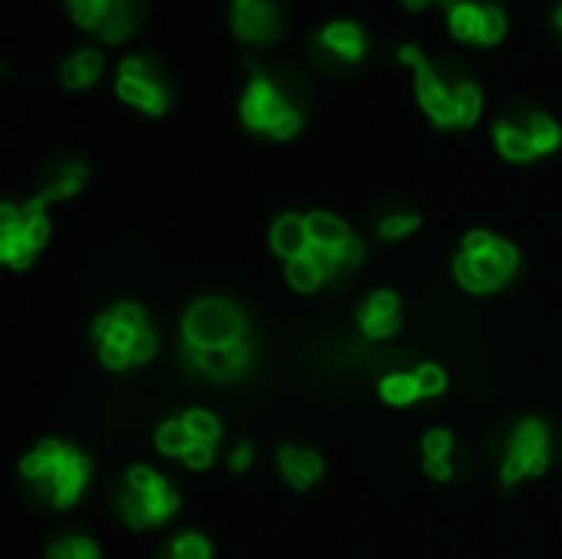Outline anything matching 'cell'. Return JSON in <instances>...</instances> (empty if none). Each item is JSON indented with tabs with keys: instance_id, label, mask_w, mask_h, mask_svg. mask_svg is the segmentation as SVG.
<instances>
[{
	"instance_id": "obj_1",
	"label": "cell",
	"mask_w": 562,
	"mask_h": 559,
	"mask_svg": "<svg viewBox=\"0 0 562 559\" xmlns=\"http://www.w3.org/2000/svg\"><path fill=\"white\" fill-rule=\"evenodd\" d=\"M250 82L240 99V119L247 128L270 138H293L303 128L306 112V82L296 72H270L247 59Z\"/></svg>"
},
{
	"instance_id": "obj_2",
	"label": "cell",
	"mask_w": 562,
	"mask_h": 559,
	"mask_svg": "<svg viewBox=\"0 0 562 559\" xmlns=\"http://www.w3.org/2000/svg\"><path fill=\"white\" fill-rule=\"evenodd\" d=\"M20 481L26 484L33 501L56 507V511H66L89 488L92 461L76 445H66L59 438H43L20 461Z\"/></svg>"
},
{
	"instance_id": "obj_3",
	"label": "cell",
	"mask_w": 562,
	"mask_h": 559,
	"mask_svg": "<svg viewBox=\"0 0 562 559\" xmlns=\"http://www.w3.org/2000/svg\"><path fill=\"white\" fill-rule=\"evenodd\" d=\"M178 491L151 468L135 465L112 484V507L132 530H148L178 514Z\"/></svg>"
},
{
	"instance_id": "obj_4",
	"label": "cell",
	"mask_w": 562,
	"mask_h": 559,
	"mask_svg": "<svg viewBox=\"0 0 562 559\" xmlns=\"http://www.w3.org/2000/svg\"><path fill=\"white\" fill-rule=\"evenodd\" d=\"M398 59L415 69V92L438 128H458V86L468 72L458 63H431L418 46H402Z\"/></svg>"
},
{
	"instance_id": "obj_5",
	"label": "cell",
	"mask_w": 562,
	"mask_h": 559,
	"mask_svg": "<svg viewBox=\"0 0 562 559\" xmlns=\"http://www.w3.org/2000/svg\"><path fill=\"white\" fill-rule=\"evenodd\" d=\"M562 142L560 122L533 105H517L494 122V145L510 161H537L557 152Z\"/></svg>"
},
{
	"instance_id": "obj_6",
	"label": "cell",
	"mask_w": 562,
	"mask_h": 559,
	"mask_svg": "<svg viewBox=\"0 0 562 559\" xmlns=\"http://www.w3.org/2000/svg\"><path fill=\"white\" fill-rule=\"evenodd\" d=\"M553 438L557 432L543 418H520L504 438V488H517L527 478H543L553 465Z\"/></svg>"
},
{
	"instance_id": "obj_7",
	"label": "cell",
	"mask_w": 562,
	"mask_h": 559,
	"mask_svg": "<svg viewBox=\"0 0 562 559\" xmlns=\"http://www.w3.org/2000/svg\"><path fill=\"white\" fill-rule=\"evenodd\" d=\"M49 241L46 204L26 198L23 204H0V260L13 270H26Z\"/></svg>"
},
{
	"instance_id": "obj_8",
	"label": "cell",
	"mask_w": 562,
	"mask_h": 559,
	"mask_svg": "<svg viewBox=\"0 0 562 559\" xmlns=\"http://www.w3.org/2000/svg\"><path fill=\"white\" fill-rule=\"evenodd\" d=\"M181 336L188 349H221L247 339V316L234 300L204 297L188 306L181 320Z\"/></svg>"
},
{
	"instance_id": "obj_9",
	"label": "cell",
	"mask_w": 562,
	"mask_h": 559,
	"mask_svg": "<svg viewBox=\"0 0 562 559\" xmlns=\"http://www.w3.org/2000/svg\"><path fill=\"white\" fill-rule=\"evenodd\" d=\"M520 267V250L510 241H494V247L471 254L461 250L454 257V280L468 290V293H497L501 287H507L514 280Z\"/></svg>"
},
{
	"instance_id": "obj_10",
	"label": "cell",
	"mask_w": 562,
	"mask_h": 559,
	"mask_svg": "<svg viewBox=\"0 0 562 559\" xmlns=\"http://www.w3.org/2000/svg\"><path fill=\"white\" fill-rule=\"evenodd\" d=\"M115 92L122 102L148 112V115H165L171 105V82L161 69L158 59L151 56H128L119 66Z\"/></svg>"
},
{
	"instance_id": "obj_11",
	"label": "cell",
	"mask_w": 562,
	"mask_h": 559,
	"mask_svg": "<svg viewBox=\"0 0 562 559\" xmlns=\"http://www.w3.org/2000/svg\"><path fill=\"white\" fill-rule=\"evenodd\" d=\"M181 362L201 376V379H211V382H234L240 379L250 366H254V343L250 336L240 339V343H231V346H221V349H188L181 353Z\"/></svg>"
},
{
	"instance_id": "obj_12",
	"label": "cell",
	"mask_w": 562,
	"mask_h": 559,
	"mask_svg": "<svg viewBox=\"0 0 562 559\" xmlns=\"http://www.w3.org/2000/svg\"><path fill=\"white\" fill-rule=\"evenodd\" d=\"M231 23L244 43H277L283 33V16L273 0H234Z\"/></svg>"
},
{
	"instance_id": "obj_13",
	"label": "cell",
	"mask_w": 562,
	"mask_h": 559,
	"mask_svg": "<svg viewBox=\"0 0 562 559\" xmlns=\"http://www.w3.org/2000/svg\"><path fill=\"white\" fill-rule=\"evenodd\" d=\"M316 59L329 69L336 66H349V63H359L362 53H366V33L359 23L352 20H336L329 26H323V33L316 36V46H313Z\"/></svg>"
},
{
	"instance_id": "obj_14",
	"label": "cell",
	"mask_w": 562,
	"mask_h": 559,
	"mask_svg": "<svg viewBox=\"0 0 562 559\" xmlns=\"http://www.w3.org/2000/svg\"><path fill=\"white\" fill-rule=\"evenodd\" d=\"M356 323H359L362 336L372 339V343L392 339L402 329V300H398V293L375 290L369 300H362V306L356 313Z\"/></svg>"
},
{
	"instance_id": "obj_15",
	"label": "cell",
	"mask_w": 562,
	"mask_h": 559,
	"mask_svg": "<svg viewBox=\"0 0 562 559\" xmlns=\"http://www.w3.org/2000/svg\"><path fill=\"white\" fill-rule=\"evenodd\" d=\"M138 329H125L115 316H112V310L109 313H102L95 323H92V339H95V349H99V359H102V366L109 369V372H122V369H128L132 366V336H135Z\"/></svg>"
},
{
	"instance_id": "obj_16",
	"label": "cell",
	"mask_w": 562,
	"mask_h": 559,
	"mask_svg": "<svg viewBox=\"0 0 562 559\" xmlns=\"http://www.w3.org/2000/svg\"><path fill=\"white\" fill-rule=\"evenodd\" d=\"M277 465H280V474L283 481L293 488V491H310L323 474H326V461L316 448L310 445H283L277 451Z\"/></svg>"
},
{
	"instance_id": "obj_17",
	"label": "cell",
	"mask_w": 562,
	"mask_h": 559,
	"mask_svg": "<svg viewBox=\"0 0 562 559\" xmlns=\"http://www.w3.org/2000/svg\"><path fill=\"white\" fill-rule=\"evenodd\" d=\"M86 178H89L86 161H79V158H59V161H53V168L46 171V178H43V185H40V191L33 198L49 208L56 201H66V198L79 194L82 185H86Z\"/></svg>"
},
{
	"instance_id": "obj_18",
	"label": "cell",
	"mask_w": 562,
	"mask_h": 559,
	"mask_svg": "<svg viewBox=\"0 0 562 559\" xmlns=\"http://www.w3.org/2000/svg\"><path fill=\"white\" fill-rule=\"evenodd\" d=\"M270 247H273L277 257H283V264H290V260L310 254L313 237H310L306 217H300V214H283V217H277L273 227H270Z\"/></svg>"
},
{
	"instance_id": "obj_19",
	"label": "cell",
	"mask_w": 562,
	"mask_h": 559,
	"mask_svg": "<svg viewBox=\"0 0 562 559\" xmlns=\"http://www.w3.org/2000/svg\"><path fill=\"white\" fill-rule=\"evenodd\" d=\"M448 7V26L464 43H484V23L491 0H438Z\"/></svg>"
},
{
	"instance_id": "obj_20",
	"label": "cell",
	"mask_w": 562,
	"mask_h": 559,
	"mask_svg": "<svg viewBox=\"0 0 562 559\" xmlns=\"http://www.w3.org/2000/svg\"><path fill=\"white\" fill-rule=\"evenodd\" d=\"M142 13H145V3H142V0L115 3V7L105 13V20L99 23V30H95V33H99L105 43H119V40H125L128 33H135V30H138Z\"/></svg>"
},
{
	"instance_id": "obj_21",
	"label": "cell",
	"mask_w": 562,
	"mask_h": 559,
	"mask_svg": "<svg viewBox=\"0 0 562 559\" xmlns=\"http://www.w3.org/2000/svg\"><path fill=\"white\" fill-rule=\"evenodd\" d=\"M99 72H102V53L92 49V46L72 53V56L63 59V66H59V79H63V86H69V89H86V86H92V82L99 79Z\"/></svg>"
},
{
	"instance_id": "obj_22",
	"label": "cell",
	"mask_w": 562,
	"mask_h": 559,
	"mask_svg": "<svg viewBox=\"0 0 562 559\" xmlns=\"http://www.w3.org/2000/svg\"><path fill=\"white\" fill-rule=\"evenodd\" d=\"M306 227H310L313 247H329V250H336V247H342V244H349V241L356 237V234L349 231V224H346L342 217L329 214V211H313V214H306Z\"/></svg>"
},
{
	"instance_id": "obj_23",
	"label": "cell",
	"mask_w": 562,
	"mask_h": 559,
	"mask_svg": "<svg viewBox=\"0 0 562 559\" xmlns=\"http://www.w3.org/2000/svg\"><path fill=\"white\" fill-rule=\"evenodd\" d=\"M379 395L385 399V405H395V409L415 405V402L422 399L415 369H412V372H392V376L379 379Z\"/></svg>"
},
{
	"instance_id": "obj_24",
	"label": "cell",
	"mask_w": 562,
	"mask_h": 559,
	"mask_svg": "<svg viewBox=\"0 0 562 559\" xmlns=\"http://www.w3.org/2000/svg\"><path fill=\"white\" fill-rule=\"evenodd\" d=\"M181 422L188 425V432H191V438H194L198 445L217 448V441H221V435H224V425H221V418H217L214 412H207V409H188V412L181 415Z\"/></svg>"
},
{
	"instance_id": "obj_25",
	"label": "cell",
	"mask_w": 562,
	"mask_h": 559,
	"mask_svg": "<svg viewBox=\"0 0 562 559\" xmlns=\"http://www.w3.org/2000/svg\"><path fill=\"white\" fill-rule=\"evenodd\" d=\"M155 445H158V451L168 455V458H184V455L191 451L194 438H191V432H188V425H184L181 418H168V422L155 432Z\"/></svg>"
},
{
	"instance_id": "obj_26",
	"label": "cell",
	"mask_w": 562,
	"mask_h": 559,
	"mask_svg": "<svg viewBox=\"0 0 562 559\" xmlns=\"http://www.w3.org/2000/svg\"><path fill=\"white\" fill-rule=\"evenodd\" d=\"M214 550H211V540L188 530V534H178L171 537L165 547H161V559H211Z\"/></svg>"
},
{
	"instance_id": "obj_27",
	"label": "cell",
	"mask_w": 562,
	"mask_h": 559,
	"mask_svg": "<svg viewBox=\"0 0 562 559\" xmlns=\"http://www.w3.org/2000/svg\"><path fill=\"white\" fill-rule=\"evenodd\" d=\"M99 544L95 540H89V537H82V534H66V537H59V540H53L49 544V550H46V559H99Z\"/></svg>"
},
{
	"instance_id": "obj_28",
	"label": "cell",
	"mask_w": 562,
	"mask_h": 559,
	"mask_svg": "<svg viewBox=\"0 0 562 559\" xmlns=\"http://www.w3.org/2000/svg\"><path fill=\"white\" fill-rule=\"evenodd\" d=\"M422 227V214H415V211H389V214H382L379 217V224H375V231H379V237L382 241H402V237H408V234H415Z\"/></svg>"
},
{
	"instance_id": "obj_29",
	"label": "cell",
	"mask_w": 562,
	"mask_h": 559,
	"mask_svg": "<svg viewBox=\"0 0 562 559\" xmlns=\"http://www.w3.org/2000/svg\"><path fill=\"white\" fill-rule=\"evenodd\" d=\"M286 280H290V287L296 293H316L319 287H326V280H323L319 267L310 260V254H303V257L286 264Z\"/></svg>"
},
{
	"instance_id": "obj_30",
	"label": "cell",
	"mask_w": 562,
	"mask_h": 559,
	"mask_svg": "<svg viewBox=\"0 0 562 559\" xmlns=\"http://www.w3.org/2000/svg\"><path fill=\"white\" fill-rule=\"evenodd\" d=\"M422 451H425V465H454L458 441L448 428H435L422 438Z\"/></svg>"
},
{
	"instance_id": "obj_31",
	"label": "cell",
	"mask_w": 562,
	"mask_h": 559,
	"mask_svg": "<svg viewBox=\"0 0 562 559\" xmlns=\"http://www.w3.org/2000/svg\"><path fill=\"white\" fill-rule=\"evenodd\" d=\"M69 3V13L79 26L86 30H99V23L105 20V13L112 10L105 0H66Z\"/></svg>"
},
{
	"instance_id": "obj_32",
	"label": "cell",
	"mask_w": 562,
	"mask_h": 559,
	"mask_svg": "<svg viewBox=\"0 0 562 559\" xmlns=\"http://www.w3.org/2000/svg\"><path fill=\"white\" fill-rule=\"evenodd\" d=\"M415 379H418L422 399H438L448 389V372L441 366H435V362H418Z\"/></svg>"
},
{
	"instance_id": "obj_33",
	"label": "cell",
	"mask_w": 562,
	"mask_h": 559,
	"mask_svg": "<svg viewBox=\"0 0 562 559\" xmlns=\"http://www.w3.org/2000/svg\"><path fill=\"white\" fill-rule=\"evenodd\" d=\"M132 366H145L155 353H158V336L151 333V326H145V329H138L135 336H132Z\"/></svg>"
},
{
	"instance_id": "obj_34",
	"label": "cell",
	"mask_w": 562,
	"mask_h": 559,
	"mask_svg": "<svg viewBox=\"0 0 562 559\" xmlns=\"http://www.w3.org/2000/svg\"><path fill=\"white\" fill-rule=\"evenodd\" d=\"M181 461H184L191 471H204V468H211V465H214V448H211V445H198V441H194V445H191V451H188Z\"/></svg>"
},
{
	"instance_id": "obj_35",
	"label": "cell",
	"mask_w": 562,
	"mask_h": 559,
	"mask_svg": "<svg viewBox=\"0 0 562 559\" xmlns=\"http://www.w3.org/2000/svg\"><path fill=\"white\" fill-rule=\"evenodd\" d=\"M250 461H254V448H250L247 441L234 445V451H231V468H234V471H247Z\"/></svg>"
},
{
	"instance_id": "obj_36",
	"label": "cell",
	"mask_w": 562,
	"mask_h": 559,
	"mask_svg": "<svg viewBox=\"0 0 562 559\" xmlns=\"http://www.w3.org/2000/svg\"><path fill=\"white\" fill-rule=\"evenodd\" d=\"M431 3H438V0H405L408 10H425V7H431Z\"/></svg>"
},
{
	"instance_id": "obj_37",
	"label": "cell",
	"mask_w": 562,
	"mask_h": 559,
	"mask_svg": "<svg viewBox=\"0 0 562 559\" xmlns=\"http://www.w3.org/2000/svg\"><path fill=\"white\" fill-rule=\"evenodd\" d=\"M557 26H560V30H562V3H560V7H557Z\"/></svg>"
}]
</instances>
